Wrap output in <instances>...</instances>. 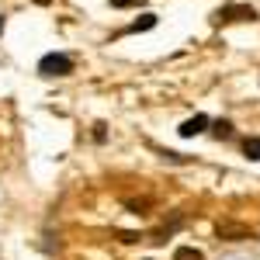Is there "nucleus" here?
Segmentation results:
<instances>
[{"mask_svg": "<svg viewBox=\"0 0 260 260\" xmlns=\"http://www.w3.org/2000/svg\"><path fill=\"white\" fill-rule=\"evenodd\" d=\"M149 28H156V14H149V11H146V14H142L139 21H132L125 31H128V35H139V31H149Z\"/></svg>", "mask_w": 260, "mask_h": 260, "instance_id": "nucleus-5", "label": "nucleus"}, {"mask_svg": "<svg viewBox=\"0 0 260 260\" xmlns=\"http://www.w3.org/2000/svg\"><path fill=\"white\" fill-rule=\"evenodd\" d=\"M0 35H4V18H0Z\"/></svg>", "mask_w": 260, "mask_h": 260, "instance_id": "nucleus-11", "label": "nucleus"}, {"mask_svg": "<svg viewBox=\"0 0 260 260\" xmlns=\"http://www.w3.org/2000/svg\"><path fill=\"white\" fill-rule=\"evenodd\" d=\"M229 21H257V11L250 4H225L212 14V24H229Z\"/></svg>", "mask_w": 260, "mask_h": 260, "instance_id": "nucleus-2", "label": "nucleus"}, {"mask_svg": "<svg viewBox=\"0 0 260 260\" xmlns=\"http://www.w3.org/2000/svg\"><path fill=\"white\" fill-rule=\"evenodd\" d=\"M212 121L205 118V115H194V118H187V121H180V128H177V136L180 139H194V136H201L205 128H208Z\"/></svg>", "mask_w": 260, "mask_h": 260, "instance_id": "nucleus-3", "label": "nucleus"}, {"mask_svg": "<svg viewBox=\"0 0 260 260\" xmlns=\"http://www.w3.org/2000/svg\"><path fill=\"white\" fill-rule=\"evenodd\" d=\"M243 153H246L250 160H260V139H257V136H253V139H246V142H243Z\"/></svg>", "mask_w": 260, "mask_h": 260, "instance_id": "nucleus-8", "label": "nucleus"}, {"mask_svg": "<svg viewBox=\"0 0 260 260\" xmlns=\"http://www.w3.org/2000/svg\"><path fill=\"white\" fill-rule=\"evenodd\" d=\"M174 260H201V250H194V246H177L174 250Z\"/></svg>", "mask_w": 260, "mask_h": 260, "instance_id": "nucleus-6", "label": "nucleus"}, {"mask_svg": "<svg viewBox=\"0 0 260 260\" xmlns=\"http://www.w3.org/2000/svg\"><path fill=\"white\" fill-rule=\"evenodd\" d=\"M160 156L167 163H177V167H184V163H187V156H180V153H170V149H160Z\"/></svg>", "mask_w": 260, "mask_h": 260, "instance_id": "nucleus-9", "label": "nucleus"}, {"mask_svg": "<svg viewBox=\"0 0 260 260\" xmlns=\"http://www.w3.org/2000/svg\"><path fill=\"white\" fill-rule=\"evenodd\" d=\"M70 73H73V59H70L66 52H49V56L39 59V77H45V80H52V77H70Z\"/></svg>", "mask_w": 260, "mask_h": 260, "instance_id": "nucleus-1", "label": "nucleus"}, {"mask_svg": "<svg viewBox=\"0 0 260 260\" xmlns=\"http://www.w3.org/2000/svg\"><path fill=\"white\" fill-rule=\"evenodd\" d=\"M142 0H111V7H139Z\"/></svg>", "mask_w": 260, "mask_h": 260, "instance_id": "nucleus-10", "label": "nucleus"}, {"mask_svg": "<svg viewBox=\"0 0 260 260\" xmlns=\"http://www.w3.org/2000/svg\"><path fill=\"white\" fill-rule=\"evenodd\" d=\"M212 136H215V139H229V136H233V121H215V125H212Z\"/></svg>", "mask_w": 260, "mask_h": 260, "instance_id": "nucleus-7", "label": "nucleus"}, {"mask_svg": "<svg viewBox=\"0 0 260 260\" xmlns=\"http://www.w3.org/2000/svg\"><path fill=\"white\" fill-rule=\"evenodd\" d=\"M250 236H253V233H250V229H243V225H219V240H250Z\"/></svg>", "mask_w": 260, "mask_h": 260, "instance_id": "nucleus-4", "label": "nucleus"}]
</instances>
